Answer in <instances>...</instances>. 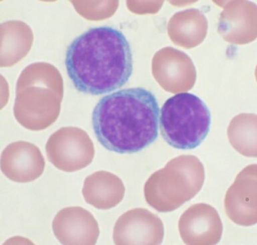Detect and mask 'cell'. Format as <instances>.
Masks as SVG:
<instances>
[{"label": "cell", "instance_id": "obj_1", "mask_svg": "<svg viewBox=\"0 0 257 245\" xmlns=\"http://www.w3.org/2000/svg\"><path fill=\"white\" fill-rule=\"evenodd\" d=\"M67 74L78 92L102 95L122 88L133 72L131 45L111 26L91 28L67 48Z\"/></svg>", "mask_w": 257, "mask_h": 245}, {"label": "cell", "instance_id": "obj_2", "mask_svg": "<svg viewBox=\"0 0 257 245\" xmlns=\"http://www.w3.org/2000/svg\"><path fill=\"white\" fill-rule=\"evenodd\" d=\"M160 109L153 92L130 88L106 95L92 112V127L99 143L118 154L139 153L159 135Z\"/></svg>", "mask_w": 257, "mask_h": 245}, {"label": "cell", "instance_id": "obj_3", "mask_svg": "<svg viewBox=\"0 0 257 245\" xmlns=\"http://www.w3.org/2000/svg\"><path fill=\"white\" fill-rule=\"evenodd\" d=\"M204 181V167L199 160L177 158L148 179L144 189L146 200L158 211H173L192 199Z\"/></svg>", "mask_w": 257, "mask_h": 245}, {"label": "cell", "instance_id": "obj_4", "mask_svg": "<svg viewBox=\"0 0 257 245\" xmlns=\"http://www.w3.org/2000/svg\"><path fill=\"white\" fill-rule=\"evenodd\" d=\"M211 114L203 102L191 93H180L168 99L160 112L162 137L179 150L196 149L207 137Z\"/></svg>", "mask_w": 257, "mask_h": 245}, {"label": "cell", "instance_id": "obj_5", "mask_svg": "<svg viewBox=\"0 0 257 245\" xmlns=\"http://www.w3.org/2000/svg\"><path fill=\"white\" fill-rule=\"evenodd\" d=\"M50 163L60 171L74 173L88 167L94 149L87 133L78 128L67 127L51 136L46 145Z\"/></svg>", "mask_w": 257, "mask_h": 245}, {"label": "cell", "instance_id": "obj_6", "mask_svg": "<svg viewBox=\"0 0 257 245\" xmlns=\"http://www.w3.org/2000/svg\"><path fill=\"white\" fill-rule=\"evenodd\" d=\"M224 206L228 217L238 225L257 224V164L238 174L226 192Z\"/></svg>", "mask_w": 257, "mask_h": 245}, {"label": "cell", "instance_id": "obj_7", "mask_svg": "<svg viewBox=\"0 0 257 245\" xmlns=\"http://www.w3.org/2000/svg\"><path fill=\"white\" fill-rule=\"evenodd\" d=\"M164 238L163 222L144 208L128 210L119 217L113 231L115 244H160Z\"/></svg>", "mask_w": 257, "mask_h": 245}, {"label": "cell", "instance_id": "obj_8", "mask_svg": "<svg viewBox=\"0 0 257 245\" xmlns=\"http://www.w3.org/2000/svg\"><path fill=\"white\" fill-rule=\"evenodd\" d=\"M52 229L60 243L65 245L96 244L100 235L94 216L80 206L60 210L52 222Z\"/></svg>", "mask_w": 257, "mask_h": 245}, {"label": "cell", "instance_id": "obj_9", "mask_svg": "<svg viewBox=\"0 0 257 245\" xmlns=\"http://www.w3.org/2000/svg\"><path fill=\"white\" fill-rule=\"evenodd\" d=\"M179 227L182 239L187 244H215L222 236L221 220L208 204L191 206L180 218Z\"/></svg>", "mask_w": 257, "mask_h": 245}, {"label": "cell", "instance_id": "obj_10", "mask_svg": "<svg viewBox=\"0 0 257 245\" xmlns=\"http://www.w3.org/2000/svg\"><path fill=\"white\" fill-rule=\"evenodd\" d=\"M1 169L12 181L30 183L41 177L45 169V161L36 146L18 142L8 146L2 153Z\"/></svg>", "mask_w": 257, "mask_h": 245}, {"label": "cell", "instance_id": "obj_11", "mask_svg": "<svg viewBox=\"0 0 257 245\" xmlns=\"http://www.w3.org/2000/svg\"><path fill=\"white\" fill-rule=\"evenodd\" d=\"M125 187L122 180L114 174L98 171L84 180L82 194L85 201L99 210L115 207L124 198Z\"/></svg>", "mask_w": 257, "mask_h": 245}, {"label": "cell", "instance_id": "obj_12", "mask_svg": "<svg viewBox=\"0 0 257 245\" xmlns=\"http://www.w3.org/2000/svg\"><path fill=\"white\" fill-rule=\"evenodd\" d=\"M238 117L240 124L236 149L246 157H257V115L245 114Z\"/></svg>", "mask_w": 257, "mask_h": 245}, {"label": "cell", "instance_id": "obj_13", "mask_svg": "<svg viewBox=\"0 0 257 245\" xmlns=\"http://www.w3.org/2000/svg\"><path fill=\"white\" fill-rule=\"evenodd\" d=\"M256 79H257V68H256Z\"/></svg>", "mask_w": 257, "mask_h": 245}]
</instances>
